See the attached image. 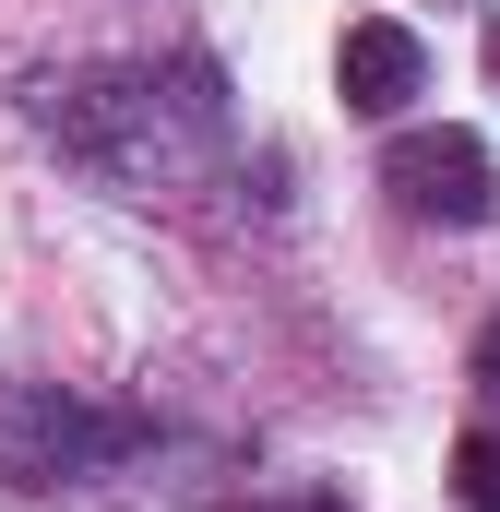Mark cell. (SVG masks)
<instances>
[{
	"label": "cell",
	"mask_w": 500,
	"mask_h": 512,
	"mask_svg": "<svg viewBox=\"0 0 500 512\" xmlns=\"http://www.w3.org/2000/svg\"><path fill=\"white\" fill-rule=\"evenodd\" d=\"M381 191L405 203V215H429V227H489L500 215V155L477 131H393V155H381Z\"/></svg>",
	"instance_id": "cell-3"
},
{
	"label": "cell",
	"mask_w": 500,
	"mask_h": 512,
	"mask_svg": "<svg viewBox=\"0 0 500 512\" xmlns=\"http://www.w3.org/2000/svg\"><path fill=\"white\" fill-rule=\"evenodd\" d=\"M227 512H346V501H322V489H310V501H227Z\"/></svg>",
	"instance_id": "cell-7"
},
{
	"label": "cell",
	"mask_w": 500,
	"mask_h": 512,
	"mask_svg": "<svg viewBox=\"0 0 500 512\" xmlns=\"http://www.w3.org/2000/svg\"><path fill=\"white\" fill-rule=\"evenodd\" d=\"M36 131H48L60 155H84L96 179L155 191V179H191V167L227 143V72H215V60H167V72H143V60L48 72V84H36Z\"/></svg>",
	"instance_id": "cell-1"
},
{
	"label": "cell",
	"mask_w": 500,
	"mask_h": 512,
	"mask_svg": "<svg viewBox=\"0 0 500 512\" xmlns=\"http://www.w3.org/2000/svg\"><path fill=\"white\" fill-rule=\"evenodd\" d=\"M453 501L500 512V429H465V441H453Z\"/></svg>",
	"instance_id": "cell-5"
},
{
	"label": "cell",
	"mask_w": 500,
	"mask_h": 512,
	"mask_svg": "<svg viewBox=\"0 0 500 512\" xmlns=\"http://www.w3.org/2000/svg\"><path fill=\"white\" fill-rule=\"evenodd\" d=\"M143 441V417L120 405H84L60 382H0V489H60V477H96Z\"/></svg>",
	"instance_id": "cell-2"
},
{
	"label": "cell",
	"mask_w": 500,
	"mask_h": 512,
	"mask_svg": "<svg viewBox=\"0 0 500 512\" xmlns=\"http://www.w3.org/2000/svg\"><path fill=\"white\" fill-rule=\"evenodd\" d=\"M477 393H489V405H500V322H489V334H477Z\"/></svg>",
	"instance_id": "cell-6"
},
{
	"label": "cell",
	"mask_w": 500,
	"mask_h": 512,
	"mask_svg": "<svg viewBox=\"0 0 500 512\" xmlns=\"http://www.w3.org/2000/svg\"><path fill=\"white\" fill-rule=\"evenodd\" d=\"M334 84H346V108H358V120H405V108L429 96V48H417L393 12H358V24H346V48H334Z\"/></svg>",
	"instance_id": "cell-4"
}]
</instances>
